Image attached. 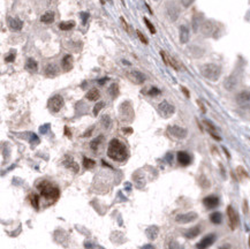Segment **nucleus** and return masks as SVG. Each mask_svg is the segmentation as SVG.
<instances>
[{
	"label": "nucleus",
	"instance_id": "obj_1",
	"mask_svg": "<svg viewBox=\"0 0 250 249\" xmlns=\"http://www.w3.org/2000/svg\"><path fill=\"white\" fill-rule=\"evenodd\" d=\"M107 156L115 162H123V160L127 159L128 152H127V148H126L125 144L117 139H113L109 144Z\"/></svg>",
	"mask_w": 250,
	"mask_h": 249
},
{
	"label": "nucleus",
	"instance_id": "obj_2",
	"mask_svg": "<svg viewBox=\"0 0 250 249\" xmlns=\"http://www.w3.org/2000/svg\"><path fill=\"white\" fill-rule=\"evenodd\" d=\"M201 74L210 81H217L220 78L221 68L215 63H205L201 67Z\"/></svg>",
	"mask_w": 250,
	"mask_h": 249
},
{
	"label": "nucleus",
	"instance_id": "obj_3",
	"mask_svg": "<svg viewBox=\"0 0 250 249\" xmlns=\"http://www.w3.org/2000/svg\"><path fill=\"white\" fill-rule=\"evenodd\" d=\"M38 189L40 190L44 197L54 201L59 197V189L55 186H53L49 181H43L38 185Z\"/></svg>",
	"mask_w": 250,
	"mask_h": 249
},
{
	"label": "nucleus",
	"instance_id": "obj_4",
	"mask_svg": "<svg viewBox=\"0 0 250 249\" xmlns=\"http://www.w3.org/2000/svg\"><path fill=\"white\" fill-rule=\"evenodd\" d=\"M120 117L126 122H132L134 120V110L129 101H123L120 105Z\"/></svg>",
	"mask_w": 250,
	"mask_h": 249
},
{
	"label": "nucleus",
	"instance_id": "obj_5",
	"mask_svg": "<svg viewBox=\"0 0 250 249\" xmlns=\"http://www.w3.org/2000/svg\"><path fill=\"white\" fill-rule=\"evenodd\" d=\"M158 110H159V113L161 114V117L164 118H169L172 117L174 112H175V107L169 104L167 101H163L158 106Z\"/></svg>",
	"mask_w": 250,
	"mask_h": 249
},
{
	"label": "nucleus",
	"instance_id": "obj_6",
	"mask_svg": "<svg viewBox=\"0 0 250 249\" xmlns=\"http://www.w3.org/2000/svg\"><path fill=\"white\" fill-rule=\"evenodd\" d=\"M63 106V98L60 95H55L49 101V109L51 110L52 112H59L61 107Z\"/></svg>",
	"mask_w": 250,
	"mask_h": 249
},
{
	"label": "nucleus",
	"instance_id": "obj_7",
	"mask_svg": "<svg viewBox=\"0 0 250 249\" xmlns=\"http://www.w3.org/2000/svg\"><path fill=\"white\" fill-rule=\"evenodd\" d=\"M236 103L243 109H250V91H241L236 95Z\"/></svg>",
	"mask_w": 250,
	"mask_h": 249
},
{
	"label": "nucleus",
	"instance_id": "obj_8",
	"mask_svg": "<svg viewBox=\"0 0 250 249\" xmlns=\"http://www.w3.org/2000/svg\"><path fill=\"white\" fill-rule=\"evenodd\" d=\"M168 133H169L173 137L179 139V140L186 139L188 135L187 129L182 128V127H179V126H169V127H168Z\"/></svg>",
	"mask_w": 250,
	"mask_h": 249
},
{
	"label": "nucleus",
	"instance_id": "obj_9",
	"mask_svg": "<svg viewBox=\"0 0 250 249\" xmlns=\"http://www.w3.org/2000/svg\"><path fill=\"white\" fill-rule=\"evenodd\" d=\"M197 214L196 212H187V214H180L175 217V222L179 224H188L197 219Z\"/></svg>",
	"mask_w": 250,
	"mask_h": 249
},
{
	"label": "nucleus",
	"instance_id": "obj_10",
	"mask_svg": "<svg viewBox=\"0 0 250 249\" xmlns=\"http://www.w3.org/2000/svg\"><path fill=\"white\" fill-rule=\"evenodd\" d=\"M227 216H228V222H229V227L232 230H235L238 224V217L236 211L233 209V206L229 205L227 208Z\"/></svg>",
	"mask_w": 250,
	"mask_h": 249
},
{
	"label": "nucleus",
	"instance_id": "obj_11",
	"mask_svg": "<svg viewBox=\"0 0 250 249\" xmlns=\"http://www.w3.org/2000/svg\"><path fill=\"white\" fill-rule=\"evenodd\" d=\"M127 76L135 84H142L145 81L144 74L141 73V72H138V70H130L128 74H127Z\"/></svg>",
	"mask_w": 250,
	"mask_h": 249
},
{
	"label": "nucleus",
	"instance_id": "obj_12",
	"mask_svg": "<svg viewBox=\"0 0 250 249\" xmlns=\"http://www.w3.org/2000/svg\"><path fill=\"white\" fill-rule=\"evenodd\" d=\"M201 30H202V34L204 36L209 37V36H212L215 32V26L211 21H205V22L201 24Z\"/></svg>",
	"mask_w": 250,
	"mask_h": 249
},
{
	"label": "nucleus",
	"instance_id": "obj_13",
	"mask_svg": "<svg viewBox=\"0 0 250 249\" xmlns=\"http://www.w3.org/2000/svg\"><path fill=\"white\" fill-rule=\"evenodd\" d=\"M215 241V234H209L206 237H204L201 241L197 243V249H206L211 245H213Z\"/></svg>",
	"mask_w": 250,
	"mask_h": 249
},
{
	"label": "nucleus",
	"instance_id": "obj_14",
	"mask_svg": "<svg viewBox=\"0 0 250 249\" xmlns=\"http://www.w3.org/2000/svg\"><path fill=\"white\" fill-rule=\"evenodd\" d=\"M160 55H161V58H163V60H164V62L166 63V65H169V66L172 67V68H174L175 70H180V68H181V67H180V63L176 61L173 57H168V55L166 54V52H164V51H161L160 52Z\"/></svg>",
	"mask_w": 250,
	"mask_h": 249
},
{
	"label": "nucleus",
	"instance_id": "obj_15",
	"mask_svg": "<svg viewBox=\"0 0 250 249\" xmlns=\"http://www.w3.org/2000/svg\"><path fill=\"white\" fill-rule=\"evenodd\" d=\"M167 14L169 16L171 21H176L178 17H179L180 11L179 7L176 6L174 2H168L167 4Z\"/></svg>",
	"mask_w": 250,
	"mask_h": 249
},
{
	"label": "nucleus",
	"instance_id": "obj_16",
	"mask_svg": "<svg viewBox=\"0 0 250 249\" xmlns=\"http://www.w3.org/2000/svg\"><path fill=\"white\" fill-rule=\"evenodd\" d=\"M203 204L206 206L207 209H215L219 205V199L215 195H211V196H207L203 200Z\"/></svg>",
	"mask_w": 250,
	"mask_h": 249
},
{
	"label": "nucleus",
	"instance_id": "obj_17",
	"mask_svg": "<svg viewBox=\"0 0 250 249\" xmlns=\"http://www.w3.org/2000/svg\"><path fill=\"white\" fill-rule=\"evenodd\" d=\"M8 26H9V28L13 31H20L22 29V27H23V22L20 19H17V17H14V19L9 17L8 19Z\"/></svg>",
	"mask_w": 250,
	"mask_h": 249
},
{
	"label": "nucleus",
	"instance_id": "obj_18",
	"mask_svg": "<svg viewBox=\"0 0 250 249\" xmlns=\"http://www.w3.org/2000/svg\"><path fill=\"white\" fill-rule=\"evenodd\" d=\"M178 162H179L182 166H187L192 163V157L188 155L187 152L184 151H180L178 152Z\"/></svg>",
	"mask_w": 250,
	"mask_h": 249
},
{
	"label": "nucleus",
	"instance_id": "obj_19",
	"mask_svg": "<svg viewBox=\"0 0 250 249\" xmlns=\"http://www.w3.org/2000/svg\"><path fill=\"white\" fill-rule=\"evenodd\" d=\"M61 67H62L63 72H69L73 68V57L71 54L63 57L62 61H61Z\"/></svg>",
	"mask_w": 250,
	"mask_h": 249
},
{
	"label": "nucleus",
	"instance_id": "obj_20",
	"mask_svg": "<svg viewBox=\"0 0 250 249\" xmlns=\"http://www.w3.org/2000/svg\"><path fill=\"white\" fill-rule=\"evenodd\" d=\"M189 37H190L189 29H188L186 26H181V27H180V42H181L182 44L188 43Z\"/></svg>",
	"mask_w": 250,
	"mask_h": 249
},
{
	"label": "nucleus",
	"instance_id": "obj_21",
	"mask_svg": "<svg viewBox=\"0 0 250 249\" xmlns=\"http://www.w3.org/2000/svg\"><path fill=\"white\" fill-rule=\"evenodd\" d=\"M58 73H59V69L54 63H50V65H47L46 68H45V75H46L47 78H55V76L58 75Z\"/></svg>",
	"mask_w": 250,
	"mask_h": 249
},
{
	"label": "nucleus",
	"instance_id": "obj_22",
	"mask_svg": "<svg viewBox=\"0 0 250 249\" xmlns=\"http://www.w3.org/2000/svg\"><path fill=\"white\" fill-rule=\"evenodd\" d=\"M236 84H238V80H236V78L235 76H229V78H227L226 80H225V82H224V87L226 88L227 90H233L236 87Z\"/></svg>",
	"mask_w": 250,
	"mask_h": 249
},
{
	"label": "nucleus",
	"instance_id": "obj_23",
	"mask_svg": "<svg viewBox=\"0 0 250 249\" xmlns=\"http://www.w3.org/2000/svg\"><path fill=\"white\" fill-rule=\"evenodd\" d=\"M201 233V227L199 226H195V227H192V228H189L188 231L184 232V237H188V239H194L196 237L197 235H199Z\"/></svg>",
	"mask_w": 250,
	"mask_h": 249
},
{
	"label": "nucleus",
	"instance_id": "obj_24",
	"mask_svg": "<svg viewBox=\"0 0 250 249\" xmlns=\"http://www.w3.org/2000/svg\"><path fill=\"white\" fill-rule=\"evenodd\" d=\"M158 232H159V230H158L157 226H150L149 228H146L145 234H146V237H148L150 240H155L157 237V235H158Z\"/></svg>",
	"mask_w": 250,
	"mask_h": 249
},
{
	"label": "nucleus",
	"instance_id": "obj_25",
	"mask_svg": "<svg viewBox=\"0 0 250 249\" xmlns=\"http://www.w3.org/2000/svg\"><path fill=\"white\" fill-rule=\"evenodd\" d=\"M204 124H205V126L207 127V129H209V132H210V134H211V136L213 137V139H215L217 141H220L221 139L217 135V133H215V127L213 126V125L210 122L209 120H204Z\"/></svg>",
	"mask_w": 250,
	"mask_h": 249
},
{
	"label": "nucleus",
	"instance_id": "obj_26",
	"mask_svg": "<svg viewBox=\"0 0 250 249\" xmlns=\"http://www.w3.org/2000/svg\"><path fill=\"white\" fill-rule=\"evenodd\" d=\"M25 68L28 70H30V72H37L38 70V65L34 59L29 58L27 60V63H25Z\"/></svg>",
	"mask_w": 250,
	"mask_h": 249
},
{
	"label": "nucleus",
	"instance_id": "obj_27",
	"mask_svg": "<svg viewBox=\"0 0 250 249\" xmlns=\"http://www.w3.org/2000/svg\"><path fill=\"white\" fill-rule=\"evenodd\" d=\"M75 27V22L74 21H66V22H60L59 23V28L63 31L71 30Z\"/></svg>",
	"mask_w": 250,
	"mask_h": 249
},
{
	"label": "nucleus",
	"instance_id": "obj_28",
	"mask_svg": "<svg viewBox=\"0 0 250 249\" xmlns=\"http://www.w3.org/2000/svg\"><path fill=\"white\" fill-rule=\"evenodd\" d=\"M100 96V93L98 91L97 89H91L89 92L86 93V99H89V101H97L98 98Z\"/></svg>",
	"mask_w": 250,
	"mask_h": 249
},
{
	"label": "nucleus",
	"instance_id": "obj_29",
	"mask_svg": "<svg viewBox=\"0 0 250 249\" xmlns=\"http://www.w3.org/2000/svg\"><path fill=\"white\" fill-rule=\"evenodd\" d=\"M40 21H42L43 23H52V22L54 21V14L51 12L45 13V14L40 17Z\"/></svg>",
	"mask_w": 250,
	"mask_h": 249
},
{
	"label": "nucleus",
	"instance_id": "obj_30",
	"mask_svg": "<svg viewBox=\"0 0 250 249\" xmlns=\"http://www.w3.org/2000/svg\"><path fill=\"white\" fill-rule=\"evenodd\" d=\"M210 220H211L213 224L218 225V224H220V223L223 222V214H220V212H213V214H211V216H210Z\"/></svg>",
	"mask_w": 250,
	"mask_h": 249
},
{
	"label": "nucleus",
	"instance_id": "obj_31",
	"mask_svg": "<svg viewBox=\"0 0 250 249\" xmlns=\"http://www.w3.org/2000/svg\"><path fill=\"white\" fill-rule=\"evenodd\" d=\"M103 140H104V137L103 136H99L97 137V139H95L94 141H91V143H90V148L92 149L94 151H96L98 149V147L100 145V143L103 142Z\"/></svg>",
	"mask_w": 250,
	"mask_h": 249
},
{
	"label": "nucleus",
	"instance_id": "obj_32",
	"mask_svg": "<svg viewBox=\"0 0 250 249\" xmlns=\"http://www.w3.org/2000/svg\"><path fill=\"white\" fill-rule=\"evenodd\" d=\"M65 165H66L67 167L72 168V170H73L74 172H77L78 171V165L75 163L74 160L72 159V157H71V158H68V160H66V162H65Z\"/></svg>",
	"mask_w": 250,
	"mask_h": 249
},
{
	"label": "nucleus",
	"instance_id": "obj_33",
	"mask_svg": "<svg viewBox=\"0 0 250 249\" xmlns=\"http://www.w3.org/2000/svg\"><path fill=\"white\" fill-rule=\"evenodd\" d=\"M109 91V93H111L112 98H117V96L119 95V87H118V84H115V83L111 84Z\"/></svg>",
	"mask_w": 250,
	"mask_h": 249
},
{
	"label": "nucleus",
	"instance_id": "obj_34",
	"mask_svg": "<svg viewBox=\"0 0 250 249\" xmlns=\"http://www.w3.org/2000/svg\"><path fill=\"white\" fill-rule=\"evenodd\" d=\"M95 165H96L95 160L84 157V159H83V166H84V167H86V168H92V167H95Z\"/></svg>",
	"mask_w": 250,
	"mask_h": 249
},
{
	"label": "nucleus",
	"instance_id": "obj_35",
	"mask_svg": "<svg viewBox=\"0 0 250 249\" xmlns=\"http://www.w3.org/2000/svg\"><path fill=\"white\" fill-rule=\"evenodd\" d=\"M102 125L104 128H109L111 126H112V120H111V118L109 115H104L102 118Z\"/></svg>",
	"mask_w": 250,
	"mask_h": 249
},
{
	"label": "nucleus",
	"instance_id": "obj_36",
	"mask_svg": "<svg viewBox=\"0 0 250 249\" xmlns=\"http://www.w3.org/2000/svg\"><path fill=\"white\" fill-rule=\"evenodd\" d=\"M104 106H105V103H104V101H98L97 104L95 105V107H94V115H96V117H97L98 113L102 111V109L104 107Z\"/></svg>",
	"mask_w": 250,
	"mask_h": 249
},
{
	"label": "nucleus",
	"instance_id": "obj_37",
	"mask_svg": "<svg viewBox=\"0 0 250 249\" xmlns=\"http://www.w3.org/2000/svg\"><path fill=\"white\" fill-rule=\"evenodd\" d=\"M143 20H144V23L146 24V27H148V29L150 30V32H151V34H156V28H155V26H153L146 17H144Z\"/></svg>",
	"mask_w": 250,
	"mask_h": 249
},
{
	"label": "nucleus",
	"instance_id": "obj_38",
	"mask_svg": "<svg viewBox=\"0 0 250 249\" xmlns=\"http://www.w3.org/2000/svg\"><path fill=\"white\" fill-rule=\"evenodd\" d=\"M168 249H184V248L181 245H180L179 242L171 241V242H169V245H168Z\"/></svg>",
	"mask_w": 250,
	"mask_h": 249
},
{
	"label": "nucleus",
	"instance_id": "obj_39",
	"mask_svg": "<svg viewBox=\"0 0 250 249\" xmlns=\"http://www.w3.org/2000/svg\"><path fill=\"white\" fill-rule=\"evenodd\" d=\"M136 35H137V37L140 38V40H141L143 44H145V45H146V44H149V40L146 39V37H145V36L143 35V34H142L140 30H136Z\"/></svg>",
	"mask_w": 250,
	"mask_h": 249
},
{
	"label": "nucleus",
	"instance_id": "obj_40",
	"mask_svg": "<svg viewBox=\"0 0 250 249\" xmlns=\"http://www.w3.org/2000/svg\"><path fill=\"white\" fill-rule=\"evenodd\" d=\"M31 202H32V205L35 206L36 209H38V204H39V197H38V195L31 194Z\"/></svg>",
	"mask_w": 250,
	"mask_h": 249
},
{
	"label": "nucleus",
	"instance_id": "obj_41",
	"mask_svg": "<svg viewBox=\"0 0 250 249\" xmlns=\"http://www.w3.org/2000/svg\"><path fill=\"white\" fill-rule=\"evenodd\" d=\"M80 16H81V19H82V23L86 24V21H88V19H89V13L81 12L80 13Z\"/></svg>",
	"mask_w": 250,
	"mask_h": 249
},
{
	"label": "nucleus",
	"instance_id": "obj_42",
	"mask_svg": "<svg viewBox=\"0 0 250 249\" xmlns=\"http://www.w3.org/2000/svg\"><path fill=\"white\" fill-rule=\"evenodd\" d=\"M149 95L150 96H158V95H160V90L158 88H151L149 90Z\"/></svg>",
	"mask_w": 250,
	"mask_h": 249
},
{
	"label": "nucleus",
	"instance_id": "obj_43",
	"mask_svg": "<svg viewBox=\"0 0 250 249\" xmlns=\"http://www.w3.org/2000/svg\"><path fill=\"white\" fill-rule=\"evenodd\" d=\"M120 20H121V23H122V26H123V29H125V30L127 31L128 34H130V29H129V26L127 24V22L125 21V19H123V17H121Z\"/></svg>",
	"mask_w": 250,
	"mask_h": 249
},
{
	"label": "nucleus",
	"instance_id": "obj_44",
	"mask_svg": "<svg viewBox=\"0 0 250 249\" xmlns=\"http://www.w3.org/2000/svg\"><path fill=\"white\" fill-rule=\"evenodd\" d=\"M238 173L240 175H242L243 178H247V176H248V174H247V172L244 171V170H243V167H241V166H240V167H238Z\"/></svg>",
	"mask_w": 250,
	"mask_h": 249
},
{
	"label": "nucleus",
	"instance_id": "obj_45",
	"mask_svg": "<svg viewBox=\"0 0 250 249\" xmlns=\"http://www.w3.org/2000/svg\"><path fill=\"white\" fill-rule=\"evenodd\" d=\"M14 59H15V53H11L8 57H6V58H5V60H6V62H12Z\"/></svg>",
	"mask_w": 250,
	"mask_h": 249
},
{
	"label": "nucleus",
	"instance_id": "obj_46",
	"mask_svg": "<svg viewBox=\"0 0 250 249\" xmlns=\"http://www.w3.org/2000/svg\"><path fill=\"white\" fill-rule=\"evenodd\" d=\"M30 142H31L34 145H35V144H38L39 140H38V137H37V135H35V134H34V135H31V140H30Z\"/></svg>",
	"mask_w": 250,
	"mask_h": 249
},
{
	"label": "nucleus",
	"instance_id": "obj_47",
	"mask_svg": "<svg viewBox=\"0 0 250 249\" xmlns=\"http://www.w3.org/2000/svg\"><path fill=\"white\" fill-rule=\"evenodd\" d=\"M192 1L194 0H181V2H182V5H183L184 7H189L192 4Z\"/></svg>",
	"mask_w": 250,
	"mask_h": 249
},
{
	"label": "nucleus",
	"instance_id": "obj_48",
	"mask_svg": "<svg viewBox=\"0 0 250 249\" xmlns=\"http://www.w3.org/2000/svg\"><path fill=\"white\" fill-rule=\"evenodd\" d=\"M49 127H50V125H49V124H46V125H44V126H42V127H40V133H42V134H45V133L47 132V129H49Z\"/></svg>",
	"mask_w": 250,
	"mask_h": 249
},
{
	"label": "nucleus",
	"instance_id": "obj_49",
	"mask_svg": "<svg viewBox=\"0 0 250 249\" xmlns=\"http://www.w3.org/2000/svg\"><path fill=\"white\" fill-rule=\"evenodd\" d=\"M92 130H94V127H91L90 129H88L84 134H83V137H88L89 135H91V133H92Z\"/></svg>",
	"mask_w": 250,
	"mask_h": 249
},
{
	"label": "nucleus",
	"instance_id": "obj_50",
	"mask_svg": "<svg viewBox=\"0 0 250 249\" xmlns=\"http://www.w3.org/2000/svg\"><path fill=\"white\" fill-rule=\"evenodd\" d=\"M181 90L183 91V93H184V95H186V97H187V98L190 97V95H189V91H188L187 88H184V87H182V88H181Z\"/></svg>",
	"mask_w": 250,
	"mask_h": 249
},
{
	"label": "nucleus",
	"instance_id": "obj_51",
	"mask_svg": "<svg viewBox=\"0 0 250 249\" xmlns=\"http://www.w3.org/2000/svg\"><path fill=\"white\" fill-rule=\"evenodd\" d=\"M197 103H198V105L201 106V110H202V111H203V113H205V109H204V105L203 104H202V101H197Z\"/></svg>",
	"mask_w": 250,
	"mask_h": 249
},
{
	"label": "nucleus",
	"instance_id": "obj_52",
	"mask_svg": "<svg viewBox=\"0 0 250 249\" xmlns=\"http://www.w3.org/2000/svg\"><path fill=\"white\" fill-rule=\"evenodd\" d=\"M231 248V246L229 245H225V246H223V247H220L219 249H229Z\"/></svg>",
	"mask_w": 250,
	"mask_h": 249
},
{
	"label": "nucleus",
	"instance_id": "obj_53",
	"mask_svg": "<svg viewBox=\"0 0 250 249\" xmlns=\"http://www.w3.org/2000/svg\"><path fill=\"white\" fill-rule=\"evenodd\" d=\"M65 132H66V135H67V136L71 137L72 134H71V133H69V132H68V128H67V127H66V128H65Z\"/></svg>",
	"mask_w": 250,
	"mask_h": 249
},
{
	"label": "nucleus",
	"instance_id": "obj_54",
	"mask_svg": "<svg viewBox=\"0 0 250 249\" xmlns=\"http://www.w3.org/2000/svg\"><path fill=\"white\" fill-rule=\"evenodd\" d=\"M106 80H107V78H103V80H100V81H99V84H104Z\"/></svg>",
	"mask_w": 250,
	"mask_h": 249
},
{
	"label": "nucleus",
	"instance_id": "obj_55",
	"mask_svg": "<svg viewBox=\"0 0 250 249\" xmlns=\"http://www.w3.org/2000/svg\"><path fill=\"white\" fill-rule=\"evenodd\" d=\"M123 132H125V133H132V132H133V130H132V129H130V128H128V129H126V128H125V129H123Z\"/></svg>",
	"mask_w": 250,
	"mask_h": 249
},
{
	"label": "nucleus",
	"instance_id": "obj_56",
	"mask_svg": "<svg viewBox=\"0 0 250 249\" xmlns=\"http://www.w3.org/2000/svg\"><path fill=\"white\" fill-rule=\"evenodd\" d=\"M249 246H250V239H249Z\"/></svg>",
	"mask_w": 250,
	"mask_h": 249
},
{
	"label": "nucleus",
	"instance_id": "obj_57",
	"mask_svg": "<svg viewBox=\"0 0 250 249\" xmlns=\"http://www.w3.org/2000/svg\"><path fill=\"white\" fill-rule=\"evenodd\" d=\"M155 1H158V0H155Z\"/></svg>",
	"mask_w": 250,
	"mask_h": 249
}]
</instances>
